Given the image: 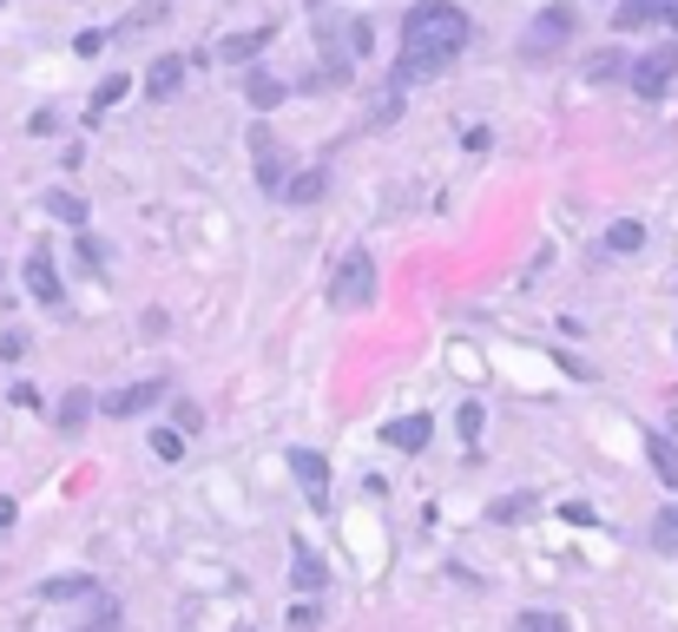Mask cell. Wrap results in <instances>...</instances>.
I'll list each match as a JSON object with an SVG mask.
<instances>
[{
	"instance_id": "cb8c5ba5",
	"label": "cell",
	"mask_w": 678,
	"mask_h": 632,
	"mask_svg": "<svg viewBox=\"0 0 678 632\" xmlns=\"http://www.w3.org/2000/svg\"><path fill=\"white\" fill-rule=\"evenodd\" d=\"M152 455H158V462H178V455H185V435H178V429H152Z\"/></svg>"
},
{
	"instance_id": "e0dca14e",
	"label": "cell",
	"mask_w": 678,
	"mask_h": 632,
	"mask_svg": "<svg viewBox=\"0 0 678 632\" xmlns=\"http://www.w3.org/2000/svg\"><path fill=\"white\" fill-rule=\"evenodd\" d=\"M125 92H132V79H125V73H105V79L92 86V99H86V119H105V112H112Z\"/></svg>"
},
{
	"instance_id": "7c38bea8",
	"label": "cell",
	"mask_w": 678,
	"mask_h": 632,
	"mask_svg": "<svg viewBox=\"0 0 678 632\" xmlns=\"http://www.w3.org/2000/svg\"><path fill=\"white\" fill-rule=\"evenodd\" d=\"M40 211H46V218H59V224H73V231H86V224H92V211H86V198H79V191H66V185H53V191H40Z\"/></svg>"
},
{
	"instance_id": "9a60e30c",
	"label": "cell",
	"mask_w": 678,
	"mask_h": 632,
	"mask_svg": "<svg viewBox=\"0 0 678 632\" xmlns=\"http://www.w3.org/2000/svg\"><path fill=\"white\" fill-rule=\"evenodd\" d=\"M284 92H290V86H284L277 73H264V66H251V73H244V99H251V112H277V106H284Z\"/></svg>"
},
{
	"instance_id": "6da1fadb",
	"label": "cell",
	"mask_w": 678,
	"mask_h": 632,
	"mask_svg": "<svg viewBox=\"0 0 678 632\" xmlns=\"http://www.w3.org/2000/svg\"><path fill=\"white\" fill-rule=\"evenodd\" d=\"M475 40L468 13L455 0H415L402 13V66H396V86H415V79H435L448 73V59H462V46Z\"/></svg>"
},
{
	"instance_id": "2e32d148",
	"label": "cell",
	"mask_w": 678,
	"mask_h": 632,
	"mask_svg": "<svg viewBox=\"0 0 678 632\" xmlns=\"http://www.w3.org/2000/svg\"><path fill=\"white\" fill-rule=\"evenodd\" d=\"M678 0H620V13H613V26L626 33V26H653V20H673Z\"/></svg>"
},
{
	"instance_id": "836d02e7",
	"label": "cell",
	"mask_w": 678,
	"mask_h": 632,
	"mask_svg": "<svg viewBox=\"0 0 678 632\" xmlns=\"http://www.w3.org/2000/svg\"><path fill=\"white\" fill-rule=\"evenodd\" d=\"M13 521H20V508H13V495H0V534H7Z\"/></svg>"
},
{
	"instance_id": "83f0119b",
	"label": "cell",
	"mask_w": 678,
	"mask_h": 632,
	"mask_svg": "<svg viewBox=\"0 0 678 632\" xmlns=\"http://www.w3.org/2000/svg\"><path fill=\"white\" fill-rule=\"evenodd\" d=\"M158 20H171V7H165V0H145V7L132 13V26H158Z\"/></svg>"
},
{
	"instance_id": "4fadbf2b",
	"label": "cell",
	"mask_w": 678,
	"mask_h": 632,
	"mask_svg": "<svg viewBox=\"0 0 678 632\" xmlns=\"http://www.w3.org/2000/svg\"><path fill=\"white\" fill-rule=\"evenodd\" d=\"M165 389H171V382H158V376H152V382H132V389H119V396H105L99 409H105V415H138V409H152V402H165Z\"/></svg>"
},
{
	"instance_id": "e575fe53",
	"label": "cell",
	"mask_w": 678,
	"mask_h": 632,
	"mask_svg": "<svg viewBox=\"0 0 678 632\" xmlns=\"http://www.w3.org/2000/svg\"><path fill=\"white\" fill-rule=\"evenodd\" d=\"M659 442H666V448L678 455V409H673V422H666V435H659Z\"/></svg>"
},
{
	"instance_id": "9c48e42d",
	"label": "cell",
	"mask_w": 678,
	"mask_h": 632,
	"mask_svg": "<svg viewBox=\"0 0 678 632\" xmlns=\"http://www.w3.org/2000/svg\"><path fill=\"white\" fill-rule=\"evenodd\" d=\"M290 475H297V488L310 495V508H330V462H323L316 448H297V455H290Z\"/></svg>"
},
{
	"instance_id": "ac0fdd59",
	"label": "cell",
	"mask_w": 678,
	"mask_h": 632,
	"mask_svg": "<svg viewBox=\"0 0 678 632\" xmlns=\"http://www.w3.org/2000/svg\"><path fill=\"white\" fill-rule=\"evenodd\" d=\"M640 244H646V224H633V218H620V224L607 231V251H613V257H633Z\"/></svg>"
},
{
	"instance_id": "d6986e66",
	"label": "cell",
	"mask_w": 678,
	"mask_h": 632,
	"mask_svg": "<svg viewBox=\"0 0 678 632\" xmlns=\"http://www.w3.org/2000/svg\"><path fill=\"white\" fill-rule=\"evenodd\" d=\"M86 594H99L86 574H59V580H46V587H40V600H86Z\"/></svg>"
},
{
	"instance_id": "d6a6232c",
	"label": "cell",
	"mask_w": 678,
	"mask_h": 632,
	"mask_svg": "<svg viewBox=\"0 0 678 632\" xmlns=\"http://www.w3.org/2000/svg\"><path fill=\"white\" fill-rule=\"evenodd\" d=\"M198 422H204V415H198V402H178V435H191Z\"/></svg>"
},
{
	"instance_id": "52a82bcc",
	"label": "cell",
	"mask_w": 678,
	"mask_h": 632,
	"mask_svg": "<svg viewBox=\"0 0 678 632\" xmlns=\"http://www.w3.org/2000/svg\"><path fill=\"white\" fill-rule=\"evenodd\" d=\"M251 152H257V185H264V191H284V185H290V158L277 152V138H270L264 119L251 125Z\"/></svg>"
},
{
	"instance_id": "ba28073f",
	"label": "cell",
	"mask_w": 678,
	"mask_h": 632,
	"mask_svg": "<svg viewBox=\"0 0 678 632\" xmlns=\"http://www.w3.org/2000/svg\"><path fill=\"white\" fill-rule=\"evenodd\" d=\"M185 73H191V59H185V53H158V59L145 66V99H152V106H165V99H178V86H185Z\"/></svg>"
},
{
	"instance_id": "8fae6325",
	"label": "cell",
	"mask_w": 678,
	"mask_h": 632,
	"mask_svg": "<svg viewBox=\"0 0 678 632\" xmlns=\"http://www.w3.org/2000/svg\"><path fill=\"white\" fill-rule=\"evenodd\" d=\"M290 587H297V594H323V587H330L323 554H316V547H303V541L290 547Z\"/></svg>"
},
{
	"instance_id": "5bb4252c",
	"label": "cell",
	"mask_w": 678,
	"mask_h": 632,
	"mask_svg": "<svg viewBox=\"0 0 678 632\" xmlns=\"http://www.w3.org/2000/svg\"><path fill=\"white\" fill-rule=\"evenodd\" d=\"M429 435H435V422H429V415H396V422L382 429V442H389V448H402V455H422V448H429Z\"/></svg>"
},
{
	"instance_id": "484cf974",
	"label": "cell",
	"mask_w": 678,
	"mask_h": 632,
	"mask_svg": "<svg viewBox=\"0 0 678 632\" xmlns=\"http://www.w3.org/2000/svg\"><path fill=\"white\" fill-rule=\"evenodd\" d=\"M73 251H79V264H86V270H99V264H105V244H99V237H86V231H79V244H73Z\"/></svg>"
},
{
	"instance_id": "d4e9b609",
	"label": "cell",
	"mask_w": 678,
	"mask_h": 632,
	"mask_svg": "<svg viewBox=\"0 0 678 632\" xmlns=\"http://www.w3.org/2000/svg\"><path fill=\"white\" fill-rule=\"evenodd\" d=\"M284 198H323V171H303V178H290V185H284Z\"/></svg>"
},
{
	"instance_id": "1f68e13d",
	"label": "cell",
	"mask_w": 678,
	"mask_h": 632,
	"mask_svg": "<svg viewBox=\"0 0 678 632\" xmlns=\"http://www.w3.org/2000/svg\"><path fill=\"white\" fill-rule=\"evenodd\" d=\"M79 632H119V607L105 600V607H99V620H92V627H79Z\"/></svg>"
},
{
	"instance_id": "277c9868",
	"label": "cell",
	"mask_w": 678,
	"mask_h": 632,
	"mask_svg": "<svg viewBox=\"0 0 678 632\" xmlns=\"http://www.w3.org/2000/svg\"><path fill=\"white\" fill-rule=\"evenodd\" d=\"M626 79H633V92L640 99H666L678 79V40H659L653 53H640L633 66H626Z\"/></svg>"
},
{
	"instance_id": "5b68a950",
	"label": "cell",
	"mask_w": 678,
	"mask_h": 632,
	"mask_svg": "<svg viewBox=\"0 0 678 632\" xmlns=\"http://www.w3.org/2000/svg\"><path fill=\"white\" fill-rule=\"evenodd\" d=\"M567 40H574V13H567V7H547V13L521 33V59H534V66H541V59H554Z\"/></svg>"
},
{
	"instance_id": "44dd1931",
	"label": "cell",
	"mask_w": 678,
	"mask_h": 632,
	"mask_svg": "<svg viewBox=\"0 0 678 632\" xmlns=\"http://www.w3.org/2000/svg\"><path fill=\"white\" fill-rule=\"evenodd\" d=\"M653 547H659V554H678V508H666V514L653 521Z\"/></svg>"
},
{
	"instance_id": "f546056e",
	"label": "cell",
	"mask_w": 678,
	"mask_h": 632,
	"mask_svg": "<svg viewBox=\"0 0 678 632\" xmlns=\"http://www.w3.org/2000/svg\"><path fill=\"white\" fill-rule=\"evenodd\" d=\"M396 106H402V86H389V92L376 99V125H396Z\"/></svg>"
},
{
	"instance_id": "d590c367",
	"label": "cell",
	"mask_w": 678,
	"mask_h": 632,
	"mask_svg": "<svg viewBox=\"0 0 678 632\" xmlns=\"http://www.w3.org/2000/svg\"><path fill=\"white\" fill-rule=\"evenodd\" d=\"M673 488H678V481H673Z\"/></svg>"
},
{
	"instance_id": "7a4b0ae2",
	"label": "cell",
	"mask_w": 678,
	"mask_h": 632,
	"mask_svg": "<svg viewBox=\"0 0 678 632\" xmlns=\"http://www.w3.org/2000/svg\"><path fill=\"white\" fill-rule=\"evenodd\" d=\"M316 26H323V59H330V73L363 66V59H369V46H376V33H369V20H363V13H323Z\"/></svg>"
},
{
	"instance_id": "8992f818",
	"label": "cell",
	"mask_w": 678,
	"mask_h": 632,
	"mask_svg": "<svg viewBox=\"0 0 678 632\" xmlns=\"http://www.w3.org/2000/svg\"><path fill=\"white\" fill-rule=\"evenodd\" d=\"M20 277H26V290H33L46 310H59V303H66V284H59V270H53V251H46V244H33V251H26Z\"/></svg>"
},
{
	"instance_id": "4dcf8cb0",
	"label": "cell",
	"mask_w": 678,
	"mask_h": 632,
	"mask_svg": "<svg viewBox=\"0 0 678 632\" xmlns=\"http://www.w3.org/2000/svg\"><path fill=\"white\" fill-rule=\"evenodd\" d=\"M527 508H534L527 495H514V501H494V521H514V514H527Z\"/></svg>"
},
{
	"instance_id": "4316f807",
	"label": "cell",
	"mask_w": 678,
	"mask_h": 632,
	"mask_svg": "<svg viewBox=\"0 0 678 632\" xmlns=\"http://www.w3.org/2000/svg\"><path fill=\"white\" fill-rule=\"evenodd\" d=\"M521 632H567L560 613H521Z\"/></svg>"
},
{
	"instance_id": "ffe728a7",
	"label": "cell",
	"mask_w": 678,
	"mask_h": 632,
	"mask_svg": "<svg viewBox=\"0 0 678 632\" xmlns=\"http://www.w3.org/2000/svg\"><path fill=\"white\" fill-rule=\"evenodd\" d=\"M86 415H92V396H86V389H73V396L59 402V429H66V435H79V429H86Z\"/></svg>"
},
{
	"instance_id": "30bf717a",
	"label": "cell",
	"mask_w": 678,
	"mask_h": 632,
	"mask_svg": "<svg viewBox=\"0 0 678 632\" xmlns=\"http://www.w3.org/2000/svg\"><path fill=\"white\" fill-rule=\"evenodd\" d=\"M277 40V26H251V33H231V40H218V53L211 59H224V66H251L264 46Z\"/></svg>"
},
{
	"instance_id": "603a6c76",
	"label": "cell",
	"mask_w": 678,
	"mask_h": 632,
	"mask_svg": "<svg viewBox=\"0 0 678 632\" xmlns=\"http://www.w3.org/2000/svg\"><path fill=\"white\" fill-rule=\"evenodd\" d=\"M481 422H488V415H481V402H462V409H455V429H462V442H481Z\"/></svg>"
},
{
	"instance_id": "7402d4cb",
	"label": "cell",
	"mask_w": 678,
	"mask_h": 632,
	"mask_svg": "<svg viewBox=\"0 0 678 632\" xmlns=\"http://www.w3.org/2000/svg\"><path fill=\"white\" fill-rule=\"evenodd\" d=\"M626 66H633L626 53H593V59H587V73H593V79H620Z\"/></svg>"
},
{
	"instance_id": "3957f363",
	"label": "cell",
	"mask_w": 678,
	"mask_h": 632,
	"mask_svg": "<svg viewBox=\"0 0 678 632\" xmlns=\"http://www.w3.org/2000/svg\"><path fill=\"white\" fill-rule=\"evenodd\" d=\"M330 303H336V310H369V303H376V257H369L363 244L343 251L336 284H330Z\"/></svg>"
},
{
	"instance_id": "f1b7e54d",
	"label": "cell",
	"mask_w": 678,
	"mask_h": 632,
	"mask_svg": "<svg viewBox=\"0 0 678 632\" xmlns=\"http://www.w3.org/2000/svg\"><path fill=\"white\" fill-rule=\"evenodd\" d=\"M73 53H79V59H99V53H105V33H99V26H92V33H79V40H73Z\"/></svg>"
}]
</instances>
